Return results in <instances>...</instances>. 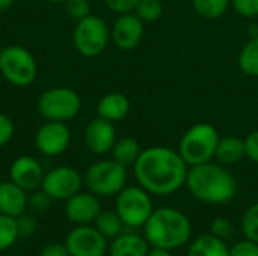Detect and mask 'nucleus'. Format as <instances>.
<instances>
[{
    "mask_svg": "<svg viewBox=\"0 0 258 256\" xmlns=\"http://www.w3.org/2000/svg\"><path fill=\"white\" fill-rule=\"evenodd\" d=\"M189 166L178 151L169 146H150L142 149L133 164L138 184L150 195L169 196L186 184Z\"/></svg>",
    "mask_w": 258,
    "mask_h": 256,
    "instance_id": "1",
    "label": "nucleus"
},
{
    "mask_svg": "<svg viewBox=\"0 0 258 256\" xmlns=\"http://www.w3.org/2000/svg\"><path fill=\"white\" fill-rule=\"evenodd\" d=\"M186 187L195 199L210 205L228 204L237 193L234 175L224 164L213 161L189 167Z\"/></svg>",
    "mask_w": 258,
    "mask_h": 256,
    "instance_id": "2",
    "label": "nucleus"
},
{
    "mask_svg": "<svg viewBox=\"0 0 258 256\" xmlns=\"http://www.w3.org/2000/svg\"><path fill=\"white\" fill-rule=\"evenodd\" d=\"M144 237L150 247L172 252L190 240L192 223L183 211L172 207H162L154 210L144 225Z\"/></svg>",
    "mask_w": 258,
    "mask_h": 256,
    "instance_id": "3",
    "label": "nucleus"
},
{
    "mask_svg": "<svg viewBox=\"0 0 258 256\" xmlns=\"http://www.w3.org/2000/svg\"><path fill=\"white\" fill-rule=\"evenodd\" d=\"M219 139L221 134L212 124L198 122L183 133L177 151L189 167L204 164L215 158Z\"/></svg>",
    "mask_w": 258,
    "mask_h": 256,
    "instance_id": "4",
    "label": "nucleus"
},
{
    "mask_svg": "<svg viewBox=\"0 0 258 256\" xmlns=\"http://www.w3.org/2000/svg\"><path fill=\"white\" fill-rule=\"evenodd\" d=\"M127 167L113 158H104L92 163L85 175L83 183L89 192L98 198L116 196L127 186Z\"/></svg>",
    "mask_w": 258,
    "mask_h": 256,
    "instance_id": "5",
    "label": "nucleus"
},
{
    "mask_svg": "<svg viewBox=\"0 0 258 256\" xmlns=\"http://www.w3.org/2000/svg\"><path fill=\"white\" fill-rule=\"evenodd\" d=\"M0 74L15 88H27L38 75L36 59L23 45L3 47L0 53Z\"/></svg>",
    "mask_w": 258,
    "mask_h": 256,
    "instance_id": "6",
    "label": "nucleus"
},
{
    "mask_svg": "<svg viewBox=\"0 0 258 256\" xmlns=\"http://www.w3.org/2000/svg\"><path fill=\"white\" fill-rule=\"evenodd\" d=\"M110 42V26L104 18L89 14L76 21L73 32V44L83 57H97L107 48Z\"/></svg>",
    "mask_w": 258,
    "mask_h": 256,
    "instance_id": "7",
    "label": "nucleus"
},
{
    "mask_svg": "<svg viewBox=\"0 0 258 256\" xmlns=\"http://www.w3.org/2000/svg\"><path fill=\"white\" fill-rule=\"evenodd\" d=\"M38 112L45 121L68 122L82 110V98L71 88L56 86L44 91L38 98Z\"/></svg>",
    "mask_w": 258,
    "mask_h": 256,
    "instance_id": "8",
    "label": "nucleus"
},
{
    "mask_svg": "<svg viewBox=\"0 0 258 256\" xmlns=\"http://www.w3.org/2000/svg\"><path fill=\"white\" fill-rule=\"evenodd\" d=\"M115 211L128 228H144L154 211L151 195L138 186H125L115 199Z\"/></svg>",
    "mask_w": 258,
    "mask_h": 256,
    "instance_id": "9",
    "label": "nucleus"
},
{
    "mask_svg": "<svg viewBox=\"0 0 258 256\" xmlns=\"http://www.w3.org/2000/svg\"><path fill=\"white\" fill-rule=\"evenodd\" d=\"M82 174L71 166H56L45 172L41 189L53 201H67L83 187Z\"/></svg>",
    "mask_w": 258,
    "mask_h": 256,
    "instance_id": "10",
    "label": "nucleus"
},
{
    "mask_svg": "<svg viewBox=\"0 0 258 256\" xmlns=\"http://www.w3.org/2000/svg\"><path fill=\"white\" fill-rule=\"evenodd\" d=\"M63 244L70 256H104L109 250L107 238L91 225H77L68 232Z\"/></svg>",
    "mask_w": 258,
    "mask_h": 256,
    "instance_id": "11",
    "label": "nucleus"
},
{
    "mask_svg": "<svg viewBox=\"0 0 258 256\" xmlns=\"http://www.w3.org/2000/svg\"><path fill=\"white\" fill-rule=\"evenodd\" d=\"M71 143V130L67 122L45 121L35 134V146L44 157L62 155Z\"/></svg>",
    "mask_w": 258,
    "mask_h": 256,
    "instance_id": "12",
    "label": "nucleus"
},
{
    "mask_svg": "<svg viewBox=\"0 0 258 256\" xmlns=\"http://www.w3.org/2000/svg\"><path fill=\"white\" fill-rule=\"evenodd\" d=\"M145 35V23L135 14H121L110 27V41L121 51H132L139 47Z\"/></svg>",
    "mask_w": 258,
    "mask_h": 256,
    "instance_id": "13",
    "label": "nucleus"
},
{
    "mask_svg": "<svg viewBox=\"0 0 258 256\" xmlns=\"http://www.w3.org/2000/svg\"><path fill=\"white\" fill-rule=\"evenodd\" d=\"M45 170L33 155H20L9 166V178L12 183L24 189L27 193L41 189Z\"/></svg>",
    "mask_w": 258,
    "mask_h": 256,
    "instance_id": "14",
    "label": "nucleus"
},
{
    "mask_svg": "<svg viewBox=\"0 0 258 256\" xmlns=\"http://www.w3.org/2000/svg\"><path fill=\"white\" fill-rule=\"evenodd\" d=\"M116 139V128L113 122L100 116L94 118L86 125L83 133L85 146L95 155H104L110 152Z\"/></svg>",
    "mask_w": 258,
    "mask_h": 256,
    "instance_id": "15",
    "label": "nucleus"
},
{
    "mask_svg": "<svg viewBox=\"0 0 258 256\" xmlns=\"http://www.w3.org/2000/svg\"><path fill=\"white\" fill-rule=\"evenodd\" d=\"M101 211V204L92 192H77L65 201V216L76 225H91Z\"/></svg>",
    "mask_w": 258,
    "mask_h": 256,
    "instance_id": "16",
    "label": "nucleus"
},
{
    "mask_svg": "<svg viewBox=\"0 0 258 256\" xmlns=\"http://www.w3.org/2000/svg\"><path fill=\"white\" fill-rule=\"evenodd\" d=\"M29 195L24 189L15 183L3 181L0 183V213L17 219L27 210Z\"/></svg>",
    "mask_w": 258,
    "mask_h": 256,
    "instance_id": "17",
    "label": "nucleus"
},
{
    "mask_svg": "<svg viewBox=\"0 0 258 256\" xmlns=\"http://www.w3.org/2000/svg\"><path fill=\"white\" fill-rule=\"evenodd\" d=\"M130 109L132 104L127 95L121 92H109L100 98L97 104V116L115 124L125 119L130 113Z\"/></svg>",
    "mask_w": 258,
    "mask_h": 256,
    "instance_id": "18",
    "label": "nucleus"
},
{
    "mask_svg": "<svg viewBox=\"0 0 258 256\" xmlns=\"http://www.w3.org/2000/svg\"><path fill=\"white\" fill-rule=\"evenodd\" d=\"M150 244L138 234H119L109 246V256H147Z\"/></svg>",
    "mask_w": 258,
    "mask_h": 256,
    "instance_id": "19",
    "label": "nucleus"
},
{
    "mask_svg": "<svg viewBox=\"0 0 258 256\" xmlns=\"http://www.w3.org/2000/svg\"><path fill=\"white\" fill-rule=\"evenodd\" d=\"M215 158L218 163L227 166V164H236L246 158L245 152V140L236 136H225L219 139Z\"/></svg>",
    "mask_w": 258,
    "mask_h": 256,
    "instance_id": "20",
    "label": "nucleus"
},
{
    "mask_svg": "<svg viewBox=\"0 0 258 256\" xmlns=\"http://www.w3.org/2000/svg\"><path fill=\"white\" fill-rule=\"evenodd\" d=\"M187 256H230V247L213 234L201 235L189 246Z\"/></svg>",
    "mask_w": 258,
    "mask_h": 256,
    "instance_id": "21",
    "label": "nucleus"
},
{
    "mask_svg": "<svg viewBox=\"0 0 258 256\" xmlns=\"http://www.w3.org/2000/svg\"><path fill=\"white\" fill-rule=\"evenodd\" d=\"M141 152H142V148H141L139 142L133 137H128V136L116 139V142L110 151L112 158L115 161H118L119 164L125 166L127 169L133 167V164L139 158Z\"/></svg>",
    "mask_w": 258,
    "mask_h": 256,
    "instance_id": "22",
    "label": "nucleus"
},
{
    "mask_svg": "<svg viewBox=\"0 0 258 256\" xmlns=\"http://www.w3.org/2000/svg\"><path fill=\"white\" fill-rule=\"evenodd\" d=\"M239 68L248 77H258V35L249 36L239 53Z\"/></svg>",
    "mask_w": 258,
    "mask_h": 256,
    "instance_id": "23",
    "label": "nucleus"
},
{
    "mask_svg": "<svg viewBox=\"0 0 258 256\" xmlns=\"http://www.w3.org/2000/svg\"><path fill=\"white\" fill-rule=\"evenodd\" d=\"M95 229L104 237V238H115L119 234H122L124 229V223L121 220V217L116 214V211L112 210H101L100 214L97 216L95 222H94Z\"/></svg>",
    "mask_w": 258,
    "mask_h": 256,
    "instance_id": "24",
    "label": "nucleus"
},
{
    "mask_svg": "<svg viewBox=\"0 0 258 256\" xmlns=\"http://www.w3.org/2000/svg\"><path fill=\"white\" fill-rule=\"evenodd\" d=\"M231 6V0H192L194 11L206 20H218Z\"/></svg>",
    "mask_w": 258,
    "mask_h": 256,
    "instance_id": "25",
    "label": "nucleus"
},
{
    "mask_svg": "<svg viewBox=\"0 0 258 256\" xmlns=\"http://www.w3.org/2000/svg\"><path fill=\"white\" fill-rule=\"evenodd\" d=\"M18 237L20 234L17 228V220L0 213V252L11 249L18 240Z\"/></svg>",
    "mask_w": 258,
    "mask_h": 256,
    "instance_id": "26",
    "label": "nucleus"
},
{
    "mask_svg": "<svg viewBox=\"0 0 258 256\" xmlns=\"http://www.w3.org/2000/svg\"><path fill=\"white\" fill-rule=\"evenodd\" d=\"M163 9V0H139L133 12L144 23H154L162 18Z\"/></svg>",
    "mask_w": 258,
    "mask_h": 256,
    "instance_id": "27",
    "label": "nucleus"
},
{
    "mask_svg": "<svg viewBox=\"0 0 258 256\" xmlns=\"http://www.w3.org/2000/svg\"><path fill=\"white\" fill-rule=\"evenodd\" d=\"M242 231L246 238L258 243V202L245 211L242 217Z\"/></svg>",
    "mask_w": 258,
    "mask_h": 256,
    "instance_id": "28",
    "label": "nucleus"
},
{
    "mask_svg": "<svg viewBox=\"0 0 258 256\" xmlns=\"http://www.w3.org/2000/svg\"><path fill=\"white\" fill-rule=\"evenodd\" d=\"M63 9H65V14L71 20L79 21L91 14V2L89 0H63Z\"/></svg>",
    "mask_w": 258,
    "mask_h": 256,
    "instance_id": "29",
    "label": "nucleus"
},
{
    "mask_svg": "<svg viewBox=\"0 0 258 256\" xmlns=\"http://www.w3.org/2000/svg\"><path fill=\"white\" fill-rule=\"evenodd\" d=\"M53 204V199L42 190V189H36L32 192V195L29 196L27 201V208L33 213H45L50 210Z\"/></svg>",
    "mask_w": 258,
    "mask_h": 256,
    "instance_id": "30",
    "label": "nucleus"
},
{
    "mask_svg": "<svg viewBox=\"0 0 258 256\" xmlns=\"http://www.w3.org/2000/svg\"><path fill=\"white\" fill-rule=\"evenodd\" d=\"M231 6L243 18H258V0H231Z\"/></svg>",
    "mask_w": 258,
    "mask_h": 256,
    "instance_id": "31",
    "label": "nucleus"
},
{
    "mask_svg": "<svg viewBox=\"0 0 258 256\" xmlns=\"http://www.w3.org/2000/svg\"><path fill=\"white\" fill-rule=\"evenodd\" d=\"M230 256H258V243L245 237L230 247Z\"/></svg>",
    "mask_w": 258,
    "mask_h": 256,
    "instance_id": "32",
    "label": "nucleus"
},
{
    "mask_svg": "<svg viewBox=\"0 0 258 256\" xmlns=\"http://www.w3.org/2000/svg\"><path fill=\"white\" fill-rule=\"evenodd\" d=\"M210 231L215 237L221 238V240H228L233 232H234V228H233V223L225 219V217H216L212 225H210Z\"/></svg>",
    "mask_w": 258,
    "mask_h": 256,
    "instance_id": "33",
    "label": "nucleus"
},
{
    "mask_svg": "<svg viewBox=\"0 0 258 256\" xmlns=\"http://www.w3.org/2000/svg\"><path fill=\"white\" fill-rule=\"evenodd\" d=\"M15 220H17V228H18L20 237H29L36 231V220H35L33 216L23 213Z\"/></svg>",
    "mask_w": 258,
    "mask_h": 256,
    "instance_id": "34",
    "label": "nucleus"
},
{
    "mask_svg": "<svg viewBox=\"0 0 258 256\" xmlns=\"http://www.w3.org/2000/svg\"><path fill=\"white\" fill-rule=\"evenodd\" d=\"M14 131L15 127L12 119L6 113H0V148L11 142V139L14 137Z\"/></svg>",
    "mask_w": 258,
    "mask_h": 256,
    "instance_id": "35",
    "label": "nucleus"
},
{
    "mask_svg": "<svg viewBox=\"0 0 258 256\" xmlns=\"http://www.w3.org/2000/svg\"><path fill=\"white\" fill-rule=\"evenodd\" d=\"M104 5L115 14H128L133 12L139 0H103Z\"/></svg>",
    "mask_w": 258,
    "mask_h": 256,
    "instance_id": "36",
    "label": "nucleus"
},
{
    "mask_svg": "<svg viewBox=\"0 0 258 256\" xmlns=\"http://www.w3.org/2000/svg\"><path fill=\"white\" fill-rule=\"evenodd\" d=\"M243 140H245L246 158L251 160L252 163H257L258 164V130L251 131Z\"/></svg>",
    "mask_w": 258,
    "mask_h": 256,
    "instance_id": "37",
    "label": "nucleus"
},
{
    "mask_svg": "<svg viewBox=\"0 0 258 256\" xmlns=\"http://www.w3.org/2000/svg\"><path fill=\"white\" fill-rule=\"evenodd\" d=\"M39 256H70L65 244H60V243H48L45 244Z\"/></svg>",
    "mask_w": 258,
    "mask_h": 256,
    "instance_id": "38",
    "label": "nucleus"
},
{
    "mask_svg": "<svg viewBox=\"0 0 258 256\" xmlns=\"http://www.w3.org/2000/svg\"><path fill=\"white\" fill-rule=\"evenodd\" d=\"M147 256H172L171 250H166V249H160V247H151L148 250Z\"/></svg>",
    "mask_w": 258,
    "mask_h": 256,
    "instance_id": "39",
    "label": "nucleus"
},
{
    "mask_svg": "<svg viewBox=\"0 0 258 256\" xmlns=\"http://www.w3.org/2000/svg\"><path fill=\"white\" fill-rule=\"evenodd\" d=\"M14 5V0H0V12L8 11Z\"/></svg>",
    "mask_w": 258,
    "mask_h": 256,
    "instance_id": "40",
    "label": "nucleus"
},
{
    "mask_svg": "<svg viewBox=\"0 0 258 256\" xmlns=\"http://www.w3.org/2000/svg\"><path fill=\"white\" fill-rule=\"evenodd\" d=\"M44 2H48V3H63V0H44Z\"/></svg>",
    "mask_w": 258,
    "mask_h": 256,
    "instance_id": "41",
    "label": "nucleus"
},
{
    "mask_svg": "<svg viewBox=\"0 0 258 256\" xmlns=\"http://www.w3.org/2000/svg\"><path fill=\"white\" fill-rule=\"evenodd\" d=\"M2 50H3V47H2V44H0V53H2Z\"/></svg>",
    "mask_w": 258,
    "mask_h": 256,
    "instance_id": "42",
    "label": "nucleus"
}]
</instances>
